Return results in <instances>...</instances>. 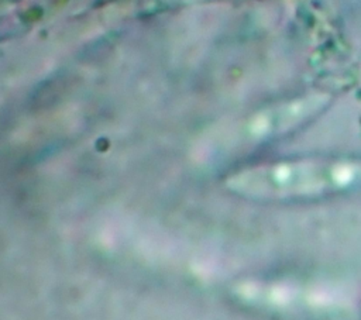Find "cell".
Returning <instances> with one entry per match:
<instances>
[{"label":"cell","mask_w":361,"mask_h":320,"mask_svg":"<svg viewBox=\"0 0 361 320\" xmlns=\"http://www.w3.org/2000/svg\"><path fill=\"white\" fill-rule=\"evenodd\" d=\"M228 187L257 199H313L361 189V159L306 158L234 173Z\"/></svg>","instance_id":"1"},{"label":"cell","mask_w":361,"mask_h":320,"mask_svg":"<svg viewBox=\"0 0 361 320\" xmlns=\"http://www.w3.org/2000/svg\"><path fill=\"white\" fill-rule=\"evenodd\" d=\"M330 101L327 93H307L258 111L231 130L238 141H257L288 133L317 116Z\"/></svg>","instance_id":"2"}]
</instances>
